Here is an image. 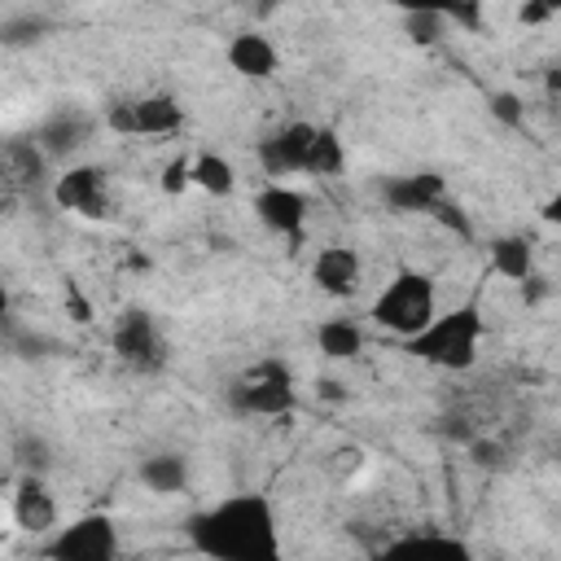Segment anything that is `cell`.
Wrapping results in <instances>:
<instances>
[{"instance_id":"1","label":"cell","mask_w":561,"mask_h":561,"mask_svg":"<svg viewBox=\"0 0 561 561\" xmlns=\"http://www.w3.org/2000/svg\"><path fill=\"white\" fill-rule=\"evenodd\" d=\"M184 539L206 561H285L280 513L267 491H228L188 513Z\"/></svg>"},{"instance_id":"2","label":"cell","mask_w":561,"mask_h":561,"mask_svg":"<svg viewBox=\"0 0 561 561\" xmlns=\"http://www.w3.org/2000/svg\"><path fill=\"white\" fill-rule=\"evenodd\" d=\"M482 337H486V316L478 307V298L469 302H456V307H443L416 337L403 342V351L430 368H443V373H465L478 364L482 355Z\"/></svg>"},{"instance_id":"3","label":"cell","mask_w":561,"mask_h":561,"mask_svg":"<svg viewBox=\"0 0 561 561\" xmlns=\"http://www.w3.org/2000/svg\"><path fill=\"white\" fill-rule=\"evenodd\" d=\"M438 311H443V307H438V285H434L430 272H416V267L394 272V276L381 285V294L373 298V307H368L373 324L386 329V333H394L399 342L416 337Z\"/></svg>"},{"instance_id":"4","label":"cell","mask_w":561,"mask_h":561,"mask_svg":"<svg viewBox=\"0 0 561 561\" xmlns=\"http://www.w3.org/2000/svg\"><path fill=\"white\" fill-rule=\"evenodd\" d=\"M228 408L241 412V416H267V421L289 416L298 408V386H294L289 364L259 359L245 373H237L228 381Z\"/></svg>"},{"instance_id":"5","label":"cell","mask_w":561,"mask_h":561,"mask_svg":"<svg viewBox=\"0 0 561 561\" xmlns=\"http://www.w3.org/2000/svg\"><path fill=\"white\" fill-rule=\"evenodd\" d=\"M44 561H123V539H118V522L101 508L79 513L70 522H61L44 543H39Z\"/></svg>"},{"instance_id":"6","label":"cell","mask_w":561,"mask_h":561,"mask_svg":"<svg viewBox=\"0 0 561 561\" xmlns=\"http://www.w3.org/2000/svg\"><path fill=\"white\" fill-rule=\"evenodd\" d=\"M110 351H114V359H118L123 368H131V373H140V377L162 373L167 359H171L167 333H162V324L153 320V311H145V307L118 311V320L110 324Z\"/></svg>"},{"instance_id":"7","label":"cell","mask_w":561,"mask_h":561,"mask_svg":"<svg viewBox=\"0 0 561 561\" xmlns=\"http://www.w3.org/2000/svg\"><path fill=\"white\" fill-rule=\"evenodd\" d=\"M105 127L118 136H140V140H167L184 131V105L175 92H145L131 101L110 105Z\"/></svg>"},{"instance_id":"8","label":"cell","mask_w":561,"mask_h":561,"mask_svg":"<svg viewBox=\"0 0 561 561\" xmlns=\"http://www.w3.org/2000/svg\"><path fill=\"white\" fill-rule=\"evenodd\" d=\"M53 202L79 219H110L114 215V193H110V175L92 162H70L57 180H53Z\"/></svg>"},{"instance_id":"9","label":"cell","mask_w":561,"mask_h":561,"mask_svg":"<svg viewBox=\"0 0 561 561\" xmlns=\"http://www.w3.org/2000/svg\"><path fill=\"white\" fill-rule=\"evenodd\" d=\"M316 131H320V123H302V118H294V123L276 127L272 136H263L259 149H254L263 175H272V184H280L285 175H307Z\"/></svg>"},{"instance_id":"10","label":"cell","mask_w":561,"mask_h":561,"mask_svg":"<svg viewBox=\"0 0 561 561\" xmlns=\"http://www.w3.org/2000/svg\"><path fill=\"white\" fill-rule=\"evenodd\" d=\"M92 131H96V118H92L88 110L61 105V110H53V114H44V118L35 123L31 140L39 145V153H44L48 162H70V158L92 140Z\"/></svg>"},{"instance_id":"11","label":"cell","mask_w":561,"mask_h":561,"mask_svg":"<svg viewBox=\"0 0 561 561\" xmlns=\"http://www.w3.org/2000/svg\"><path fill=\"white\" fill-rule=\"evenodd\" d=\"M311 285L324 298H337V302L342 298H355L359 285H364V259H359V250L346 245V241L320 245L316 259H311Z\"/></svg>"},{"instance_id":"12","label":"cell","mask_w":561,"mask_h":561,"mask_svg":"<svg viewBox=\"0 0 561 561\" xmlns=\"http://www.w3.org/2000/svg\"><path fill=\"white\" fill-rule=\"evenodd\" d=\"M373 561H478L460 535L447 530H408L377 548Z\"/></svg>"},{"instance_id":"13","label":"cell","mask_w":561,"mask_h":561,"mask_svg":"<svg viewBox=\"0 0 561 561\" xmlns=\"http://www.w3.org/2000/svg\"><path fill=\"white\" fill-rule=\"evenodd\" d=\"M9 513H13V526L26 530V535H53L61 526V513H57V500L44 482V473H22L13 482V495H9Z\"/></svg>"},{"instance_id":"14","label":"cell","mask_w":561,"mask_h":561,"mask_svg":"<svg viewBox=\"0 0 561 561\" xmlns=\"http://www.w3.org/2000/svg\"><path fill=\"white\" fill-rule=\"evenodd\" d=\"M254 219L267 228V232H276V237H289V241H298L302 237V228H307V197L298 193V188H289V184H263L259 193H254Z\"/></svg>"},{"instance_id":"15","label":"cell","mask_w":561,"mask_h":561,"mask_svg":"<svg viewBox=\"0 0 561 561\" xmlns=\"http://www.w3.org/2000/svg\"><path fill=\"white\" fill-rule=\"evenodd\" d=\"M381 197L394 215H434V206L447 202V188H443V175L412 171V175H390L381 184Z\"/></svg>"},{"instance_id":"16","label":"cell","mask_w":561,"mask_h":561,"mask_svg":"<svg viewBox=\"0 0 561 561\" xmlns=\"http://www.w3.org/2000/svg\"><path fill=\"white\" fill-rule=\"evenodd\" d=\"M224 61H228V70H237L241 79H254V83L272 79L280 70V53L263 31H237L224 48Z\"/></svg>"},{"instance_id":"17","label":"cell","mask_w":561,"mask_h":561,"mask_svg":"<svg viewBox=\"0 0 561 561\" xmlns=\"http://www.w3.org/2000/svg\"><path fill=\"white\" fill-rule=\"evenodd\" d=\"M486 267H491L495 276H504V280L526 285V280L535 276V241L522 237V232L495 237V241L486 245Z\"/></svg>"},{"instance_id":"18","label":"cell","mask_w":561,"mask_h":561,"mask_svg":"<svg viewBox=\"0 0 561 561\" xmlns=\"http://www.w3.org/2000/svg\"><path fill=\"white\" fill-rule=\"evenodd\" d=\"M136 478L153 491V495H180V491H188V456H180V451H149L145 460H140V469H136Z\"/></svg>"},{"instance_id":"19","label":"cell","mask_w":561,"mask_h":561,"mask_svg":"<svg viewBox=\"0 0 561 561\" xmlns=\"http://www.w3.org/2000/svg\"><path fill=\"white\" fill-rule=\"evenodd\" d=\"M316 351L324 359H333V364L355 359L364 351V329L355 320H346V316H329V320L316 324Z\"/></svg>"},{"instance_id":"20","label":"cell","mask_w":561,"mask_h":561,"mask_svg":"<svg viewBox=\"0 0 561 561\" xmlns=\"http://www.w3.org/2000/svg\"><path fill=\"white\" fill-rule=\"evenodd\" d=\"M193 188H202V193H210V197H228L232 188H237V171H232V162L224 158V153H197L193 158Z\"/></svg>"},{"instance_id":"21","label":"cell","mask_w":561,"mask_h":561,"mask_svg":"<svg viewBox=\"0 0 561 561\" xmlns=\"http://www.w3.org/2000/svg\"><path fill=\"white\" fill-rule=\"evenodd\" d=\"M342 171H346V145H342V136H337L333 127L320 123L316 145H311L307 175H316V180H333V175H342Z\"/></svg>"},{"instance_id":"22","label":"cell","mask_w":561,"mask_h":561,"mask_svg":"<svg viewBox=\"0 0 561 561\" xmlns=\"http://www.w3.org/2000/svg\"><path fill=\"white\" fill-rule=\"evenodd\" d=\"M403 31L416 44H434L447 35V9H408L403 13Z\"/></svg>"},{"instance_id":"23","label":"cell","mask_w":561,"mask_h":561,"mask_svg":"<svg viewBox=\"0 0 561 561\" xmlns=\"http://www.w3.org/2000/svg\"><path fill=\"white\" fill-rule=\"evenodd\" d=\"M39 31H44V18H35V13L4 18V26H0V44H4V48H22V44L39 39Z\"/></svg>"},{"instance_id":"24","label":"cell","mask_w":561,"mask_h":561,"mask_svg":"<svg viewBox=\"0 0 561 561\" xmlns=\"http://www.w3.org/2000/svg\"><path fill=\"white\" fill-rule=\"evenodd\" d=\"M162 193H184V188H193V158H184V153H175L167 167H162Z\"/></svg>"},{"instance_id":"25","label":"cell","mask_w":561,"mask_h":561,"mask_svg":"<svg viewBox=\"0 0 561 561\" xmlns=\"http://www.w3.org/2000/svg\"><path fill=\"white\" fill-rule=\"evenodd\" d=\"M434 219H438L443 228H451V232H460L465 241L473 237V228H469V219H465V210H460V206H451V202H438V206H434Z\"/></svg>"},{"instance_id":"26","label":"cell","mask_w":561,"mask_h":561,"mask_svg":"<svg viewBox=\"0 0 561 561\" xmlns=\"http://www.w3.org/2000/svg\"><path fill=\"white\" fill-rule=\"evenodd\" d=\"M491 114H495L500 123H522L526 110H522V101H517L513 92H495V96H491Z\"/></svg>"},{"instance_id":"27","label":"cell","mask_w":561,"mask_h":561,"mask_svg":"<svg viewBox=\"0 0 561 561\" xmlns=\"http://www.w3.org/2000/svg\"><path fill=\"white\" fill-rule=\"evenodd\" d=\"M552 13H557L552 4H522V9H517V22H522V26H539V22H548Z\"/></svg>"},{"instance_id":"28","label":"cell","mask_w":561,"mask_h":561,"mask_svg":"<svg viewBox=\"0 0 561 561\" xmlns=\"http://www.w3.org/2000/svg\"><path fill=\"white\" fill-rule=\"evenodd\" d=\"M447 22H456V26H469V31H478V26H482V9H473V4H465V9H447Z\"/></svg>"},{"instance_id":"29","label":"cell","mask_w":561,"mask_h":561,"mask_svg":"<svg viewBox=\"0 0 561 561\" xmlns=\"http://www.w3.org/2000/svg\"><path fill=\"white\" fill-rule=\"evenodd\" d=\"M66 311H75V320H79V324H88V320H92V307L83 302V294H79L75 285L66 289Z\"/></svg>"},{"instance_id":"30","label":"cell","mask_w":561,"mask_h":561,"mask_svg":"<svg viewBox=\"0 0 561 561\" xmlns=\"http://www.w3.org/2000/svg\"><path fill=\"white\" fill-rule=\"evenodd\" d=\"M539 219H543V224H557V228H561V193H552V197H548V202L539 206Z\"/></svg>"},{"instance_id":"31","label":"cell","mask_w":561,"mask_h":561,"mask_svg":"<svg viewBox=\"0 0 561 561\" xmlns=\"http://www.w3.org/2000/svg\"><path fill=\"white\" fill-rule=\"evenodd\" d=\"M548 88H552V92L561 88V66H552V70H548Z\"/></svg>"},{"instance_id":"32","label":"cell","mask_w":561,"mask_h":561,"mask_svg":"<svg viewBox=\"0 0 561 561\" xmlns=\"http://www.w3.org/2000/svg\"><path fill=\"white\" fill-rule=\"evenodd\" d=\"M131 561H162V557H131Z\"/></svg>"}]
</instances>
